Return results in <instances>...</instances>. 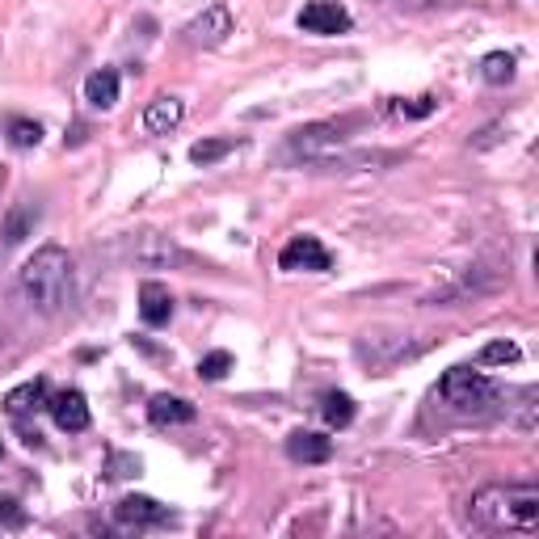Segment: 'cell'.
Here are the masks:
<instances>
[{
	"label": "cell",
	"mask_w": 539,
	"mask_h": 539,
	"mask_svg": "<svg viewBox=\"0 0 539 539\" xmlns=\"http://www.w3.org/2000/svg\"><path fill=\"white\" fill-rule=\"evenodd\" d=\"M114 468L118 472H110V476H135L139 472V459L135 455H123V459H114Z\"/></svg>",
	"instance_id": "26"
},
{
	"label": "cell",
	"mask_w": 539,
	"mask_h": 539,
	"mask_svg": "<svg viewBox=\"0 0 539 539\" xmlns=\"http://www.w3.org/2000/svg\"><path fill=\"white\" fill-rule=\"evenodd\" d=\"M329 266H333V257L316 236H291V241L283 245V253H278V270H287V274H299V270L325 274Z\"/></svg>",
	"instance_id": "7"
},
{
	"label": "cell",
	"mask_w": 539,
	"mask_h": 539,
	"mask_svg": "<svg viewBox=\"0 0 539 539\" xmlns=\"http://www.w3.org/2000/svg\"><path fill=\"white\" fill-rule=\"evenodd\" d=\"M438 396H443L455 413L481 417V413H493L497 409V401H502V388H497L489 375L472 371V367H451L443 379H438Z\"/></svg>",
	"instance_id": "3"
},
{
	"label": "cell",
	"mask_w": 539,
	"mask_h": 539,
	"mask_svg": "<svg viewBox=\"0 0 539 539\" xmlns=\"http://www.w3.org/2000/svg\"><path fill=\"white\" fill-rule=\"evenodd\" d=\"M228 152H236V139H198V144L190 148V161L194 165H215V161H224Z\"/></svg>",
	"instance_id": "20"
},
{
	"label": "cell",
	"mask_w": 539,
	"mask_h": 539,
	"mask_svg": "<svg viewBox=\"0 0 539 539\" xmlns=\"http://www.w3.org/2000/svg\"><path fill=\"white\" fill-rule=\"evenodd\" d=\"M321 417H325V426L333 430H346L354 422V401L346 392H325V401H321Z\"/></svg>",
	"instance_id": "18"
},
{
	"label": "cell",
	"mask_w": 539,
	"mask_h": 539,
	"mask_svg": "<svg viewBox=\"0 0 539 539\" xmlns=\"http://www.w3.org/2000/svg\"><path fill=\"white\" fill-rule=\"evenodd\" d=\"M38 139H43V127H38L34 118H17V123L9 127V144L22 148V152L26 148H38Z\"/></svg>",
	"instance_id": "22"
},
{
	"label": "cell",
	"mask_w": 539,
	"mask_h": 539,
	"mask_svg": "<svg viewBox=\"0 0 539 539\" xmlns=\"http://www.w3.org/2000/svg\"><path fill=\"white\" fill-rule=\"evenodd\" d=\"M481 76L489 85H510L514 81V55L510 51H489L481 59Z\"/></svg>",
	"instance_id": "19"
},
{
	"label": "cell",
	"mask_w": 539,
	"mask_h": 539,
	"mask_svg": "<svg viewBox=\"0 0 539 539\" xmlns=\"http://www.w3.org/2000/svg\"><path fill=\"white\" fill-rule=\"evenodd\" d=\"M182 118H186V102L182 97H173V93H161V97H152L148 110H144V127L152 135H169L182 127Z\"/></svg>",
	"instance_id": "12"
},
{
	"label": "cell",
	"mask_w": 539,
	"mask_h": 539,
	"mask_svg": "<svg viewBox=\"0 0 539 539\" xmlns=\"http://www.w3.org/2000/svg\"><path fill=\"white\" fill-rule=\"evenodd\" d=\"M26 527V510L9 502V497H0V531H22Z\"/></svg>",
	"instance_id": "25"
},
{
	"label": "cell",
	"mask_w": 539,
	"mask_h": 539,
	"mask_svg": "<svg viewBox=\"0 0 539 539\" xmlns=\"http://www.w3.org/2000/svg\"><path fill=\"white\" fill-rule=\"evenodd\" d=\"M392 110L401 114V118H430L438 110V97L434 93H422V97H409V102H396Z\"/></svg>",
	"instance_id": "23"
},
{
	"label": "cell",
	"mask_w": 539,
	"mask_h": 539,
	"mask_svg": "<svg viewBox=\"0 0 539 539\" xmlns=\"http://www.w3.org/2000/svg\"><path fill=\"white\" fill-rule=\"evenodd\" d=\"M468 518L481 531H523L531 535L539 527V489L531 485H485L472 493Z\"/></svg>",
	"instance_id": "1"
},
{
	"label": "cell",
	"mask_w": 539,
	"mask_h": 539,
	"mask_svg": "<svg viewBox=\"0 0 539 539\" xmlns=\"http://www.w3.org/2000/svg\"><path fill=\"white\" fill-rule=\"evenodd\" d=\"M139 316L148 329H165L173 321V295L165 283H144L139 287Z\"/></svg>",
	"instance_id": "13"
},
{
	"label": "cell",
	"mask_w": 539,
	"mask_h": 539,
	"mask_svg": "<svg viewBox=\"0 0 539 539\" xmlns=\"http://www.w3.org/2000/svg\"><path fill=\"white\" fill-rule=\"evenodd\" d=\"M127 253H131V262H135V266H144V270L190 266V253L177 245V241H169V236H161V232H139Z\"/></svg>",
	"instance_id": "5"
},
{
	"label": "cell",
	"mask_w": 539,
	"mask_h": 539,
	"mask_svg": "<svg viewBox=\"0 0 539 539\" xmlns=\"http://www.w3.org/2000/svg\"><path fill=\"white\" fill-rule=\"evenodd\" d=\"M38 409H47V379H26V384H17L5 396L9 417H26V413H38Z\"/></svg>",
	"instance_id": "15"
},
{
	"label": "cell",
	"mask_w": 539,
	"mask_h": 539,
	"mask_svg": "<svg viewBox=\"0 0 539 539\" xmlns=\"http://www.w3.org/2000/svg\"><path fill=\"white\" fill-rule=\"evenodd\" d=\"M17 291L38 312H59L72 304V257L59 245H43L30 262L17 270Z\"/></svg>",
	"instance_id": "2"
},
{
	"label": "cell",
	"mask_w": 539,
	"mask_h": 539,
	"mask_svg": "<svg viewBox=\"0 0 539 539\" xmlns=\"http://www.w3.org/2000/svg\"><path fill=\"white\" fill-rule=\"evenodd\" d=\"M518 358H523V350H518L514 342H506V337H502V342H489L481 350V363L485 367H506V363H518Z\"/></svg>",
	"instance_id": "21"
},
{
	"label": "cell",
	"mask_w": 539,
	"mask_h": 539,
	"mask_svg": "<svg viewBox=\"0 0 539 539\" xmlns=\"http://www.w3.org/2000/svg\"><path fill=\"white\" fill-rule=\"evenodd\" d=\"M346 127L350 123H308L287 135L283 161H308V165H329L337 152L346 148Z\"/></svg>",
	"instance_id": "4"
},
{
	"label": "cell",
	"mask_w": 539,
	"mask_h": 539,
	"mask_svg": "<svg viewBox=\"0 0 539 539\" xmlns=\"http://www.w3.org/2000/svg\"><path fill=\"white\" fill-rule=\"evenodd\" d=\"M85 102H89L93 110H114V106H118V72H114V68L89 72V81H85Z\"/></svg>",
	"instance_id": "16"
},
{
	"label": "cell",
	"mask_w": 539,
	"mask_h": 539,
	"mask_svg": "<svg viewBox=\"0 0 539 539\" xmlns=\"http://www.w3.org/2000/svg\"><path fill=\"white\" fill-rule=\"evenodd\" d=\"M232 34V9L228 5H207L194 22L182 30V38L190 47H219Z\"/></svg>",
	"instance_id": "8"
},
{
	"label": "cell",
	"mask_w": 539,
	"mask_h": 539,
	"mask_svg": "<svg viewBox=\"0 0 539 539\" xmlns=\"http://www.w3.org/2000/svg\"><path fill=\"white\" fill-rule=\"evenodd\" d=\"M34 224H38V207H30V203L13 207L9 219H5V245H22L26 236L34 232Z\"/></svg>",
	"instance_id": "17"
},
{
	"label": "cell",
	"mask_w": 539,
	"mask_h": 539,
	"mask_svg": "<svg viewBox=\"0 0 539 539\" xmlns=\"http://www.w3.org/2000/svg\"><path fill=\"white\" fill-rule=\"evenodd\" d=\"M0 186H5V169H0Z\"/></svg>",
	"instance_id": "27"
},
{
	"label": "cell",
	"mask_w": 539,
	"mask_h": 539,
	"mask_svg": "<svg viewBox=\"0 0 539 539\" xmlns=\"http://www.w3.org/2000/svg\"><path fill=\"white\" fill-rule=\"evenodd\" d=\"M110 514H114V523L127 527V531H144V527H165V523H173V510H169V506H161L156 497H139V493L118 497Z\"/></svg>",
	"instance_id": "6"
},
{
	"label": "cell",
	"mask_w": 539,
	"mask_h": 539,
	"mask_svg": "<svg viewBox=\"0 0 539 539\" xmlns=\"http://www.w3.org/2000/svg\"><path fill=\"white\" fill-rule=\"evenodd\" d=\"M47 409H51V417H55V426H59V430H68V434L89 430V405H85V392H76V388L59 392V396H51V401H47Z\"/></svg>",
	"instance_id": "10"
},
{
	"label": "cell",
	"mask_w": 539,
	"mask_h": 539,
	"mask_svg": "<svg viewBox=\"0 0 539 539\" xmlns=\"http://www.w3.org/2000/svg\"><path fill=\"white\" fill-rule=\"evenodd\" d=\"M228 371H232V354H228V350H211L203 363H198V375L211 379V384H215V379H224Z\"/></svg>",
	"instance_id": "24"
},
{
	"label": "cell",
	"mask_w": 539,
	"mask_h": 539,
	"mask_svg": "<svg viewBox=\"0 0 539 539\" xmlns=\"http://www.w3.org/2000/svg\"><path fill=\"white\" fill-rule=\"evenodd\" d=\"M295 22L304 34H346L354 26V17L337 5V0H312V5L299 9Z\"/></svg>",
	"instance_id": "9"
},
{
	"label": "cell",
	"mask_w": 539,
	"mask_h": 539,
	"mask_svg": "<svg viewBox=\"0 0 539 539\" xmlns=\"http://www.w3.org/2000/svg\"><path fill=\"white\" fill-rule=\"evenodd\" d=\"M148 417H152V426H190L198 417V409L186 401V396L161 392V396H152L148 401Z\"/></svg>",
	"instance_id": "14"
},
{
	"label": "cell",
	"mask_w": 539,
	"mask_h": 539,
	"mask_svg": "<svg viewBox=\"0 0 539 539\" xmlns=\"http://www.w3.org/2000/svg\"><path fill=\"white\" fill-rule=\"evenodd\" d=\"M287 459L291 464H329L333 438L316 434V430H295V434H287Z\"/></svg>",
	"instance_id": "11"
}]
</instances>
